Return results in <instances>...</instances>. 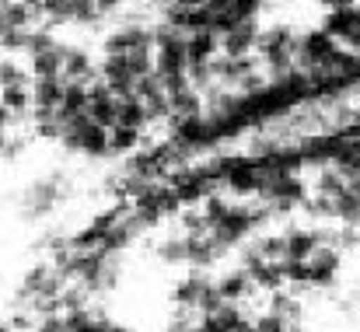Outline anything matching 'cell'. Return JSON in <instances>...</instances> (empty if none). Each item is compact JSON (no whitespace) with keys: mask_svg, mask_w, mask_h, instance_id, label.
Returning a JSON list of instances; mask_svg holds the SVG:
<instances>
[{"mask_svg":"<svg viewBox=\"0 0 360 332\" xmlns=\"http://www.w3.org/2000/svg\"><path fill=\"white\" fill-rule=\"evenodd\" d=\"M60 143L84 154V158H109V129L95 126L88 115H77V119H63V129H60Z\"/></svg>","mask_w":360,"mask_h":332,"instance_id":"cell-1","label":"cell"},{"mask_svg":"<svg viewBox=\"0 0 360 332\" xmlns=\"http://www.w3.org/2000/svg\"><path fill=\"white\" fill-rule=\"evenodd\" d=\"M262 217H266V210H245V207H231L224 221L210 227V238H214L217 245H224V248L241 245V241L248 238V231L262 221Z\"/></svg>","mask_w":360,"mask_h":332,"instance_id":"cell-2","label":"cell"},{"mask_svg":"<svg viewBox=\"0 0 360 332\" xmlns=\"http://www.w3.org/2000/svg\"><path fill=\"white\" fill-rule=\"evenodd\" d=\"M224 182H228V189H231V193H238V196H252V193H259V189H262V182H266V161H262V158L228 161V165H224Z\"/></svg>","mask_w":360,"mask_h":332,"instance_id":"cell-3","label":"cell"},{"mask_svg":"<svg viewBox=\"0 0 360 332\" xmlns=\"http://www.w3.org/2000/svg\"><path fill=\"white\" fill-rule=\"evenodd\" d=\"M304 262H308V283H311V287H329V283L336 280V273H340L343 252L322 241Z\"/></svg>","mask_w":360,"mask_h":332,"instance_id":"cell-4","label":"cell"},{"mask_svg":"<svg viewBox=\"0 0 360 332\" xmlns=\"http://www.w3.org/2000/svg\"><path fill=\"white\" fill-rule=\"evenodd\" d=\"M210 290H214V280L196 269L193 276H182V280L175 283V294H172V298H175V305H179L182 312H200L203 301L210 298Z\"/></svg>","mask_w":360,"mask_h":332,"instance_id":"cell-5","label":"cell"},{"mask_svg":"<svg viewBox=\"0 0 360 332\" xmlns=\"http://www.w3.org/2000/svg\"><path fill=\"white\" fill-rule=\"evenodd\" d=\"M259 42V18L235 21L228 35H221V56H248Z\"/></svg>","mask_w":360,"mask_h":332,"instance_id":"cell-6","label":"cell"},{"mask_svg":"<svg viewBox=\"0 0 360 332\" xmlns=\"http://www.w3.org/2000/svg\"><path fill=\"white\" fill-rule=\"evenodd\" d=\"M60 196H63V193L56 189V179H53V182H49V179H46V182H35V186L25 193V207H21V210H25V217H32V221L49 217Z\"/></svg>","mask_w":360,"mask_h":332,"instance_id":"cell-7","label":"cell"},{"mask_svg":"<svg viewBox=\"0 0 360 332\" xmlns=\"http://www.w3.org/2000/svg\"><path fill=\"white\" fill-rule=\"evenodd\" d=\"M322 245V231L311 227H290L283 234V262H304Z\"/></svg>","mask_w":360,"mask_h":332,"instance_id":"cell-8","label":"cell"},{"mask_svg":"<svg viewBox=\"0 0 360 332\" xmlns=\"http://www.w3.org/2000/svg\"><path fill=\"white\" fill-rule=\"evenodd\" d=\"M63 77H35L32 81V109L35 112H56L63 98Z\"/></svg>","mask_w":360,"mask_h":332,"instance_id":"cell-9","label":"cell"},{"mask_svg":"<svg viewBox=\"0 0 360 332\" xmlns=\"http://www.w3.org/2000/svg\"><path fill=\"white\" fill-rule=\"evenodd\" d=\"M248 290H252V280H248V273L245 269H235V273H224L221 280H214V294L224 301V305H238L248 298Z\"/></svg>","mask_w":360,"mask_h":332,"instance_id":"cell-10","label":"cell"},{"mask_svg":"<svg viewBox=\"0 0 360 332\" xmlns=\"http://www.w3.org/2000/svg\"><path fill=\"white\" fill-rule=\"evenodd\" d=\"M60 77L63 81H81V84H91L95 77V63L84 49H63V67H60Z\"/></svg>","mask_w":360,"mask_h":332,"instance_id":"cell-11","label":"cell"},{"mask_svg":"<svg viewBox=\"0 0 360 332\" xmlns=\"http://www.w3.org/2000/svg\"><path fill=\"white\" fill-rule=\"evenodd\" d=\"M186 56L189 63H210L214 56H221V39L214 32H193L186 35Z\"/></svg>","mask_w":360,"mask_h":332,"instance_id":"cell-12","label":"cell"},{"mask_svg":"<svg viewBox=\"0 0 360 332\" xmlns=\"http://www.w3.org/2000/svg\"><path fill=\"white\" fill-rule=\"evenodd\" d=\"M84 112H88V84H81V81H67V84H63V98H60L56 115H60V119H77V115H84Z\"/></svg>","mask_w":360,"mask_h":332,"instance_id":"cell-13","label":"cell"},{"mask_svg":"<svg viewBox=\"0 0 360 332\" xmlns=\"http://www.w3.org/2000/svg\"><path fill=\"white\" fill-rule=\"evenodd\" d=\"M354 21H357V4L354 7H343V11H329L326 21H322V32L333 42H347L350 32H354Z\"/></svg>","mask_w":360,"mask_h":332,"instance_id":"cell-14","label":"cell"},{"mask_svg":"<svg viewBox=\"0 0 360 332\" xmlns=\"http://www.w3.org/2000/svg\"><path fill=\"white\" fill-rule=\"evenodd\" d=\"M0 106L11 112L14 119L32 109V81H18V84H4L0 88Z\"/></svg>","mask_w":360,"mask_h":332,"instance_id":"cell-15","label":"cell"},{"mask_svg":"<svg viewBox=\"0 0 360 332\" xmlns=\"http://www.w3.org/2000/svg\"><path fill=\"white\" fill-rule=\"evenodd\" d=\"M116 126H129V129H140V133H143L147 112H143V102H140L136 95L120 98V106H116Z\"/></svg>","mask_w":360,"mask_h":332,"instance_id":"cell-16","label":"cell"},{"mask_svg":"<svg viewBox=\"0 0 360 332\" xmlns=\"http://www.w3.org/2000/svg\"><path fill=\"white\" fill-rule=\"evenodd\" d=\"M333 217L340 224H350V227L360 224V200L350 193V189L340 193V196H333Z\"/></svg>","mask_w":360,"mask_h":332,"instance_id":"cell-17","label":"cell"},{"mask_svg":"<svg viewBox=\"0 0 360 332\" xmlns=\"http://www.w3.org/2000/svg\"><path fill=\"white\" fill-rule=\"evenodd\" d=\"M269 315H276V319H283V322H297V319H301V305H297V298H290L287 290H273Z\"/></svg>","mask_w":360,"mask_h":332,"instance_id":"cell-18","label":"cell"},{"mask_svg":"<svg viewBox=\"0 0 360 332\" xmlns=\"http://www.w3.org/2000/svg\"><path fill=\"white\" fill-rule=\"evenodd\" d=\"M347 186H350V182H347V179H343V175H340V172H336L333 165H326V168L319 172V186H315V193H319V196H329V200H333V196L347 193Z\"/></svg>","mask_w":360,"mask_h":332,"instance_id":"cell-19","label":"cell"},{"mask_svg":"<svg viewBox=\"0 0 360 332\" xmlns=\"http://www.w3.org/2000/svg\"><path fill=\"white\" fill-rule=\"evenodd\" d=\"M136 143H140V129H129V126L109 129V154H129Z\"/></svg>","mask_w":360,"mask_h":332,"instance_id":"cell-20","label":"cell"},{"mask_svg":"<svg viewBox=\"0 0 360 332\" xmlns=\"http://www.w3.org/2000/svg\"><path fill=\"white\" fill-rule=\"evenodd\" d=\"M255 245H259V255L266 262H283V234H266Z\"/></svg>","mask_w":360,"mask_h":332,"instance_id":"cell-21","label":"cell"},{"mask_svg":"<svg viewBox=\"0 0 360 332\" xmlns=\"http://www.w3.org/2000/svg\"><path fill=\"white\" fill-rule=\"evenodd\" d=\"M228 210H231V203H224L221 196H207V203H203V221H207V227L221 224L228 217Z\"/></svg>","mask_w":360,"mask_h":332,"instance_id":"cell-22","label":"cell"},{"mask_svg":"<svg viewBox=\"0 0 360 332\" xmlns=\"http://www.w3.org/2000/svg\"><path fill=\"white\" fill-rule=\"evenodd\" d=\"M231 18L235 21H248V18H259V11H262V0H231Z\"/></svg>","mask_w":360,"mask_h":332,"instance_id":"cell-23","label":"cell"},{"mask_svg":"<svg viewBox=\"0 0 360 332\" xmlns=\"http://www.w3.org/2000/svg\"><path fill=\"white\" fill-rule=\"evenodd\" d=\"M252 326H255V332H283L290 322H283V319H276V315H269V312H266V315H262L259 322H252Z\"/></svg>","mask_w":360,"mask_h":332,"instance_id":"cell-24","label":"cell"},{"mask_svg":"<svg viewBox=\"0 0 360 332\" xmlns=\"http://www.w3.org/2000/svg\"><path fill=\"white\" fill-rule=\"evenodd\" d=\"M35 332H67V326H63V319H60V315H46V319L39 322V329Z\"/></svg>","mask_w":360,"mask_h":332,"instance_id":"cell-25","label":"cell"},{"mask_svg":"<svg viewBox=\"0 0 360 332\" xmlns=\"http://www.w3.org/2000/svg\"><path fill=\"white\" fill-rule=\"evenodd\" d=\"M357 0H322V7L326 11H343V7H354Z\"/></svg>","mask_w":360,"mask_h":332,"instance_id":"cell-26","label":"cell"},{"mask_svg":"<svg viewBox=\"0 0 360 332\" xmlns=\"http://www.w3.org/2000/svg\"><path fill=\"white\" fill-rule=\"evenodd\" d=\"M175 7H189L193 11V7H207V0H175Z\"/></svg>","mask_w":360,"mask_h":332,"instance_id":"cell-27","label":"cell"},{"mask_svg":"<svg viewBox=\"0 0 360 332\" xmlns=\"http://www.w3.org/2000/svg\"><path fill=\"white\" fill-rule=\"evenodd\" d=\"M95 4H98V11H112V7L122 4V0H95Z\"/></svg>","mask_w":360,"mask_h":332,"instance_id":"cell-28","label":"cell"}]
</instances>
